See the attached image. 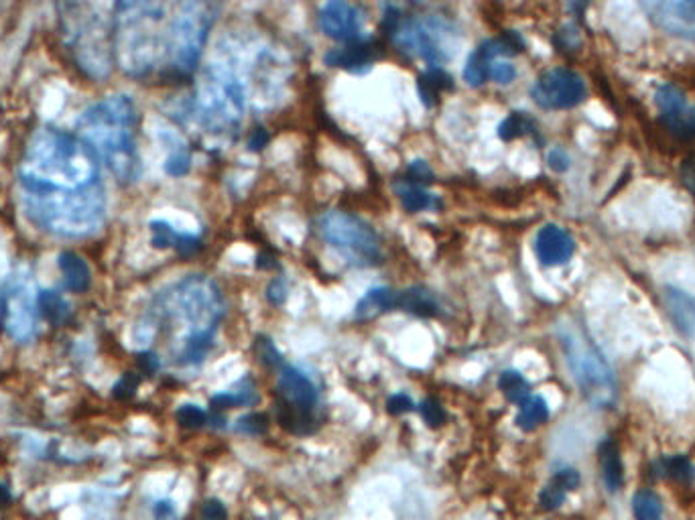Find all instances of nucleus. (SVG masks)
Segmentation results:
<instances>
[{"instance_id": "f257e3e1", "label": "nucleus", "mask_w": 695, "mask_h": 520, "mask_svg": "<svg viewBox=\"0 0 695 520\" xmlns=\"http://www.w3.org/2000/svg\"><path fill=\"white\" fill-rule=\"evenodd\" d=\"M25 216L59 238H88L106 220L100 159L78 137L53 126L39 128L19 163Z\"/></svg>"}, {"instance_id": "f03ea898", "label": "nucleus", "mask_w": 695, "mask_h": 520, "mask_svg": "<svg viewBox=\"0 0 695 520\" xmlns=\"http://www.w3.org/2000/svg\"><path fill=\"white\" fill-rule=\"evenodd\" d=\"M153 325H181L185 330L179 364H200L214 344L226 303L220 287L206 275H189L155 299Z\"/></svg>"}, {"instance_id": "7ed1b4c3", "label": "nucleus", "mask_w": 695, "mask_h": 520, "mask_svg": "<svg viewBox=\"0 0 695 520\" xmlns=\"http://www.w3.org/2000/svg\"><path fill=\"white\" fill-rule=\"evenodd\" d=\"M137 124V106L131 96L124 94L92 104L78 118V137L106 163L120 183H135L143 173L135 139Z\"/></svg>"}, {"instance_id": "20e7f679", "label": "nucleus", "mask_w": 695, "mask_h": 520, "mask_svg": "<svg viewBox=\"0 0 695 520\" xmlns=\"http://www.w3.org/2000/svg\"><path fill=\"white\" fill-rule=\"evenodd\" d=\"M165 9L151 3H120L114 7V53L133 76L149 74L161 51L167 53V31H159Z\"/></svg>"}, {"instance_id": "39448f33", "label": "nucleus", "mask_w": 695, "mask_h": 520, "mask_svg": "<svg viewBox=\"0 0 695 520\" xmlns=\"http://www.w3.org/2000/svg\"><path fill=\"white\" fill-rule=\"evenodd\" d=\"M61 27L78 68L92 78H104L112 68L114 21H106L92 5H63Z\"/></svg>"}, {"instance_id": "423d86ee", "label": "nucleus", "mask_w": 695, "mask_h": 520, "mask_svg": "<svg viewBox=\"0 0 695 520\" xmlns=\"http://www.w3.org/2000/svg\"><path fill=\"white\" fill-rule=\"evenodd\" d=\"M559 340L582 397L596 409H612L618 395L616 380L594 342L572 323L561 325Z\"/></svg>"}, {"instance_id": "0eeeda50", "label": "nucleus", "mask_w": 695, "mask_h": 520, "mask_svg": "<svg viewBox=\"0 0 695 520\" xmlns=\"http://www.w3.org/2000/svg\"><path fill=\"white\" fill-rule=\"evenodd\" d=\"M216 13L214 5L187 3L173 15L167 27V55L177 74L189 76L198 70Z\"/></svg>"}, {"instance_id": "6e6552de", "label": "nucleus", "mask_w": 695, "mask_h": 520, "mask_svg": "<svg viewBox=\"0 0 695 520\" xmlns=\"http://www.w3.org/2000/svg\"><path fill=\"white\" fill-rule=\"evenodd\" d=\"M320 234L350 265L376 267L383 263V242L376 230L362 218L332 210L320 218Z\"/></svg>"}, {"instance_id": "1a4fd4ad", "label": "nucleus", "mask_w": 695, "mask_h": 520, "mask_svg": "<svg viewBox=\"0 0 695 520\" xmlns=\"http://www.w3.org/2000/svg\"><path fill=\"white\" fill-rule=\"evenodd\" d=\"M244 114V88L226 68H210L198 88L196 116L212 130L236 126Z\"/></svg>"}, {"instance_id": "9d476101", "label": "nucleus", "mask_w": 695, "mask_h": 520, "mask_svg": "<svg viewBox=\"0 0 695 520\" xmlns=\"http://www.w3.org/2000/svg\"><path fill=\"white\" fill-rule=\"evenodd\" d=\"M39 293L27 271H17L7 283L0 297V323L9 336L21 344L31 342L37 336L39 319Z\"/></svg>"}, {"instance_id": "9b49d317", "label": "nucleus", "mask_w": 695, "mask_h": 520, "mask_svg": "<svg viewBox=\"0 0 695 520\" xmlns=\"http://www.w3.org/2000/svg\"><path fill=\"white\" fill-rule=\"evenodd\" d=\"M446 25L437 19H407L405 23H399L393 31L395 45L423 61H427L431 68H441V63L450 59L448 49L444 47Z\"/></svg>"}, {"instance_id": "f8f14e48", "label": "nucleus", "mask_w": 695, "mask_h": 520, "mask_svg": "<svg viewBox=\"0 0 695 520\" xmlns=\"http://www.w3.org/2000/svg\"><path fill=\"white\" fill-rule=\"evenodd\" d=\"M277 388L283 397L281 409H285L281 413V425L291 427L293 423V431H303V425L313 421V411L318 405V390H315L307 374L287 364H283L279 370Z\"/></svg>"}, {"instance_id": "ddd939ff", "label": "nucleus", "mask_w": 695, "mask_h": 520, "mask_svg": "<svg viewBox=\"0 0 695 520\" xmlns=\"http://www.w3.org/2000/svg\"><path fill=\"white\" fill-rule=\"evenodd\" d=\"M533 102L543 110H570L584 102L586 84L580 74L567 68H553L537 78L531 88Z\"/></svg>"}, {"instance_id": "4468645a", "label": "nucleus", "mask_w": 695, "mask_h": 520, "mask_svg": "<svg viewBox=\"0 0 695 520\" xmlns=\"http://www.w3.org/2000/svg\"><path fill=\"white\" fill-rule=\"evenodd\" d=\"M661 124L677 141L689 143L695 139V106L687 102L683 92L671 84H663L655 94Z\"/></svg>"}, {"instance_id": "2eb2a0df", "label": "nucleus", "mask_w": 695, "mask_h": 520, "mask_svg": "<svg viewBox=\"0 0 695 520\" xmlns=\"http://www.w3.org/2000/svg\"><path fill=\"white\" fill-rule=\"evenodd\" d=\"M643 9L661 31L695 43V0H651Z\"/></svg>"}, {"instance_id": "dca6fc26", "label": "nucleus", "mask_w": 695, "mask_h": 520, "mask_svg": "<svg viewBox=\"0 0 695 520\" xmlns=\"http://www.w3.org/2000/svg\"><path fill=\"white\" fill-rule=\"evenodd\" d=\"M362 25L364 17L360 9L342 0H332L320 11V27L334 41L354 43L362 39Z\"/></svg>"}, {"instance_id": "f3484780", "label": "nucleus", "mask_w": 695, "mask_h": 520, "mask_svg": "<svg viewBox=\"0 0 695 520\" xmlns=\"http://www.w3.org/2000/svg\"><path fill=\"white\" fill-rule=\"evenodd\" d=\"M576 252V242L570 232L557 224L543 226L535 236V254L543 267H559Z\"/></svg>"}, {"instance_id": "a211bd4d", "label": "nucleus", "mask_w": 695, "mask_h": 520, "mask_svg": "<svg viewBox=\"0 0 695 520\" xmlns=\"http://www.w3.org/2000/svg\"><path fill=\"white\" fill-rule=\"evenodd\" d=\"M376 57V47L370 39H358L354 43H348L346 47L330 49L324 57L326 65L330 68L348 70L352 74H362L364 70H370V65Z\"/></svg>"}, {"instance_id": "6ab92c4d", "label": "nucleus", "mask_w": 695, "mask_h": 520, "mask_svg": "<svg viewBox=\"0 0 695 520\" xmlns=\"http://www.w3.org/2000/svg\"><path fill=\"white\" fill-rule=\"evenodd\" d=\"M663 301L677 332L685 338H695V297L681 289L665 287Z\"/></svg>"}, {"instance_id": "aec40b11", "label": "nucleus", "mask_w": 695, "mask_h": 520, "mask_svg": "<svg viewBox=\"0 0 695 520\" xmlns=\"http://www.w3.org/2000/svg\"><path fill=\"white\" fill-rule=\"evenodd\" d=\"M57 265H59V271L63 275V287H66L68 291L84 293L90 289L92 271L80 254H76L72 250L61 252L57 256Z\"/></svg>"}, {"instance_id": "412c9836", "label": "nucleus", "mask_w": 695, "mask_h": 520, "mask_svg": "<svg viewBox=\"0 0 695 520\" xmlns=\"http://www.w3.org/2000/svg\"><path fill=\"white\" fill-rule=\"evenodd\" d=\"M395 309L407 311L417 317H435L439 313V303L429 289L409 287V289L397 291Z\"/></svg>"}, {"instance_id": "4be33fe9", "label": "nucleus", "mask_w": 695, "mask_h": 520, "mask_svg": "<svg viewBox=\"0 0 695 520\" xmlns=\"http://www.w3.org/2000/svg\"><path fill=\"white\" fill-rule=\"evenodd\" d=\"M580 486V474L572 468L559 470L541 492V506L553 510L563 504L565 496Z\"/></svg>"}, {"instance_id": "5701e85b", "label": "nucleus", "mask_w": 695, "mask_h": 520, "mask_svg": "<svg viewBox=\"0 0 695 520\" xmlns=\"http://www.w3.org/2000/svg\"><path fill=\"white\" fill-rule=\"evenodd\" d=\"M598 460L602 468V478L604 484L608 486L610 492H616L622 488L624 482V466L620 458V449L612 439H606L600 449H598Z\"/></svg>"}, {"instance_id": "b1692460", "label": "nucleus", "mask_w": 695, "mask_h": 520, "mask_svg": "<svg viewBox=\"0 0 695 520\" xmlns=\"http://www.w3.org/2000/svg\"><path fill=\"white\" fill-rule=\"evenodd\" d=\"M417 90H419V98H421L423 106L433 108L437 104L441 92L454 90V80L444 68H429L427 72H423L419 76Z\"/></svg>"}, {"instance_id": "393cba45", "label": "nucleus", "mask_w": 695, "mask_h": 520, "mask_svg": "<svg viewBox=\"0 0 695 520\" xmlns=\"http://www.w3.org/2000/svg\"><path fill=\"white\" fill-rule=\"evenodd\" d=\"M399 200L403 204V208L411 214L415 212H423V210H437L441 206L439 198L429 191H425L421 185L409 183V181H401L395 185Z\"/></svg>"}, {"instance_id": "a878e982", "label": "nucleus", "mask_w": 695, "mask_h": 520, "mask_svg": "<svg viewBox=\"0 0 695 520\" xmlns=\"http://www.w3.org/2000/svg\"><path fill=\"white\" fill-rule=\"evenodd\" d=\"M395 295L397 291L389 287H374L366 291V295L356 305V317L358 319H372L381 313H387L395 309Z\"/></svg>"}, {"instance_id": "bb28decb", "label": "nucleus", "mask_w": 695, "mask_h": 520, "mask_svg": "<svg viewBox=\"0 0 695 520\" xmlns=\"http://www.w3.org/2000/svg\"><path fill=\"white\" fill-rule=\"evenodd\" d=\"M39 313L55 328H61L72 319V307L57 291H39Z\"/></svg>"}, {"instance_id": "cd10ccee", "label": "nucleus", "mask_w": 695, "mask_h": 520, "mask_svg": "<svg viewBox=\"0 0 695 520\" xmlns=\"http://www.w3.org/2000/svg\"><path fill=\"white\" fill-rule=\"evenodd\" d=\"M549 419L547 401L539 395H531L523 405H519L517 425L523 431H535Z\"/></svg>"}, {"instance_id": "c85d7f7f", "label": "nucleus", "mask_w": 695, "mask_h": 520, "mask_svg": "<svg viewBox=\"0 0 695 520\" xmlns=\"http://www.w3.org/2000/svg\"><path fill=\"white\" fill-rule=\"evenodd\" d=\"M498 386L502 390V395L511 403L523 405L531 397V386L519 370H504L498 378Z\"/></svg>"}, {"instance_id": "c756f323", "label": "nucleus", "mask_w": 695, "mask_h": 520, "mask_svg": "<svg viewBox=\"0 0 695 520\" xmlns=\"http://www.w3.org/2000/svg\"><path fill=\"white\" fill-rule=\"evenodd\" d=\"M494 59L490 57V53L482 47V43L476 47V51L468 57L466 61V68H464V80L468 82V86L472 88H478L482 86L488 78V72H490V63Z\"/></svg>"}, {"instance_id": "7c9ffc66", "label": "nucleus", "mask_w": 695, "mask_h": 520, "mask_svg": "<svg viewBox=\"0 0 695 520\" xmlns=\"http://www.w3.org/2000/svg\"><path fill=\"white\" fill-rule=\"evenodd\" d=\"M533 130H535V120L529 114L513 112V114H509L507 118L500 122L498 137L502 141L511 143V141H517V139H521L525 135H531Z\"/></svg>"}, {"instance_id": "2f4dec72", "label": "nucleus", "mask_w": 695, "mask_h": 520, "mask_svg": "<svg viewBox=\"0 0 695 520\" xmlns=\"http://www.w3.org/2000/svg\"><path fill=\"white\" fill-rule=\"evenodd\" d=\"M635 520H663V502L657 492L645 488L633 498Z\"/></svg>"}, {"instance_id": "473e14b6", "label": "nucleus", "mask_w": 695, "mask_h": 520, "mask_svg": "<svg viewBox=\"0 0 695 520\" xmlns=\"http://www.w3.org/2000/svg\"><path fill=\"white\" fill-rule=\"evenodd\" d=\"M151 228V244L159 250L165 248H175L177 240H179V232H175L167 222L163 220H155L149 224Z\"/></svg>"}, {"instance_id": "72a5a7b5", "label": "nucleus", "mask_w": 695, "mask_h": 520, "mask_svg": "<svg viewBox=\"0 0 695 520\" xmlns=\"http://www.w3.org/2000/svg\"><path fill=\"white\" fill-rule=\"evenodd\" d=\"M663 470L669 478H675L679 482H687L695 474L691 462L685 458V455H671V458L663 460Z\"/></svg>"}, {"instance_id": "f704fd0d", "label": "nucleus", "mask_w": 695, "mask_h": 520, "mask_svg": "<svg viewBox=\"0 0 695 520\" xmlns=\"http://www.w3.org/2000/svg\"><path fill=\"white\" fill-rule=\"evenodd\" d=\"M179 425L187 427V429H198L204 427L208 421V415L198 407V405H181L175 413Z\"/></svg>"}, {"instance_id": "c9c22d12", "label": "nucleus", "mask_w": 695, "mask_h": 520, "mask_svg": "<svg viewBox=\"0 0 695 520\" xmlns=\"http://www.w3.org/2000/svg\"><path fill=\"white\" fill-rule=\"evenodd\" d=\"M189 169H192V157H189V153L185 149L173 151L165 161V173L167 175L181 177V175L189 173Z\"/></svg>"}, {"instance_id": "e433bc0d", "label": "nucleus", "mask_w": 695, "mask_h": 520, "mask_svg": "<svg viewBox=\"0 0 695 520\" xmlns=\"http://www.w3.org/2000/svg\"><path fill=\"white\" fill-rule=\"evenodd\" d=\"M488 78L498 82V84H511L515 78H517V70H515V65L509 63V61H498L494 59L490 63V72H488Z\"/></svg>"}, {"instance_id": "4c0bfd02", "label": "nucleus", "mask_w": 695, "mask_h": 520, "mask_svg": "<svg viewBox=\"0 0 695 520\" xmlns=\"http://www.w3.org/2000/svg\"><path fill=\"white\" fill-rule=\"evenodd\" d=\"M421 415H423V419H425V423L429 425V427H439V425H444L446 423V411H444V407H441V403L439 401H435V399H425L423 401V405H421Z\"/></svg>"}, {"instance_id": "58836bf2", "label": "nucleus", "mask_w": 695, "mask_h": 520, "mask_svg": "<svg viewBox=\"0 0 695 520\" xmlns=\"http://www.w3.org/2000/svg\"><path fill=\"white\" fill-rule=\"evenodd\" d=\"M267 425H269V421H267L265 415L250 413V415L238 419L236 427H238V431H242L246 435H261V433L267 431Z\"/></svg>"}, {"instance_id": "ea45409f", "label": "nucleus", "mask_w": 695, "mask_h": 520, "mask_svg": "<svg viewBox=\"0 0 695 520\" xmlns=\"http://www.w3.org/2000/svg\"><path fill=\"white\" fill-rule=\"evenodd\" d=\"M137 386H139V376H135L133 372H126V374L116 382V386H114V390H112V395H114L116 399H129V397L135 395Z\"/></svg>"}, {"instance_id": "a19ab883", "label": "nucleus", "mask_w": 695, "mask_h": 520, "mask_svg": "<svg viewBox=\"0 0 695 520\" xmlns=\"http://www.w3.org/2000/svg\"><path fill=\"white\" fill-rule=\"evenodd\" d=\"M407 179L409 183H427L433 179V171L425 161H411L407 167Z\"/></svg>"}, {"instance_id": "79ce46f5", "label": "nucleus", "mask_w": 695, "mask_h": 520, "mask_svg": "<svg viewBox=\"0 0 695 520\" xmlns=\"http://www.w3.org/2000/svg\"><path fill=\"white\" fill-rule=\"evenodd\" d=\"M257 352H259L261 360H263L267 366H283V358H281V354L277 352V348L271 344L269 338H261V340H259Z\"/></svg>"}, {"instance_id": "37998d69", "label": "nucleus", "mask_w": 695, "mask_h": 520, "mask_svg": "<svg viewBox=\"0 0 695 520\" xmlns=\"http://www.w3.org/2000/svg\"><path fill=\"white\" fill-rule=\"evenodd\" d=\"M413 409H415V403H413V399H411L409 395H405V393L393 395V397L389 399V403H387V411H389L391 415H405V413H409V411H413Z\"/></svg>"}, {"instance_id": "c03bdc74", "label": "nucleus", "mask_w": 695, "mask_h": 520, "mask_svg": "<svg viewBox=\"0 0 695 520\" xmlns=\"http://www.w3.org/2000/svg\"><path fill=\"white\" fill-rule=\"evenodd\" d=\"M200 248H202V240L198 236H192V234H179V240L175 244V250L181 256H192Z\"/></svg>"}, {"instance_id": "a18cd8bd", "label": "nucleus", "mask_w": 695, "mask_h": 520, "mask_svg": "<svg viewBox=\"0 0 695 520\" xmlns=\"http://www.w3.org/2000/svg\"><path fill=\"white\" fill-rule=\"evenodd\" d=\"M547 163H549V167H551L553 171L563 173V171L570 169V155H567L563 149H553V151H549V155H547Z\"/></svg>"}, {"instance_id": "49530a36", "label": "nucleus", "mask_w": 695, "mask_h": 520, "mask_svg": "<svg viewBox=\"0 0 695 520\" xmlns=\"http://www.w3.org/2000/svg\"><path fill=\"white\" fill-rule=\"evenodd\" d=\"M228 512L220 500H208L202 510V520H226Z\"/></svg>"}, {"instance_id": "de8ad7c7", "label": "nucleus", "mask_w": 695, "mask_h": 520, "mask_svg": "<svg viewBox=\"0 0 695 520\" xmlns=\"http://www.w3.org/2000/svg\"><path fill=\"white\" fill-rule=\"evenodd\" d=\"M681 179L683 183L695 193V153L689 155L681 165Z\"/></svg>"}, {"instance_id": "09e8293b", "label": "nucleus", "mask_w": 695, "mask_h": 520, "mask_svg": "<svg viewBox=\"0 0 695 520\" xmlns=\"http://www.w3.org/2000/svg\"><path fill=\"white\" fill-rule=\"evenodd\" d=\"M267 299H269L271 303H275V305L285 303V299H287V285H285L283 279H277V281L271 283V287H269V291H267Z\"/></svg>"}, {"instance_id": "8fccbe9b", "label": "nucleus", "mask_w": 695, "mask_h": 520, "mask_svg": "<svg viewBox=\"0 0 695 520\" xmlns=\"http://www.w3.org/2000/svg\"><path fill=\"white\" fill-rule=\"evenodd\" d=\"M267 143H269L267 130H265V128H257L255 133H252L250 139H248V149H250V151H261V149L267 147Z\"/></svg>"}, {"instance_id": "3c124183", "label": "nucleus", "mask_w": 695, "mask_h": 520, "mask_svg": "<svg viewBox=\"0 0 695 520\" xmlns=\"http://www.w3.org/2000/svg\"><path fill=\"white\" fill-rule=\"evenodd\" d=\"M139 364H141V368L145 370V372H155V370H159V358H157V354H153V352H143V354H139Z\"/></svg>"}, {"instance_id": "603ef678", "label": "nucleus", "mask_w": 695, "mask_h": 520, "mask_svg": "<svg viewBox=\"0 0 695 520\" xmlns=\"http://www.w3.org/2000/svg\"><path fill=\"white\" fill-rule=\"evenodd\" d=\"M13 502V494H11V490L3 484V482H0V508H3V506H9Z\"/></svg>"}]
</instances>
